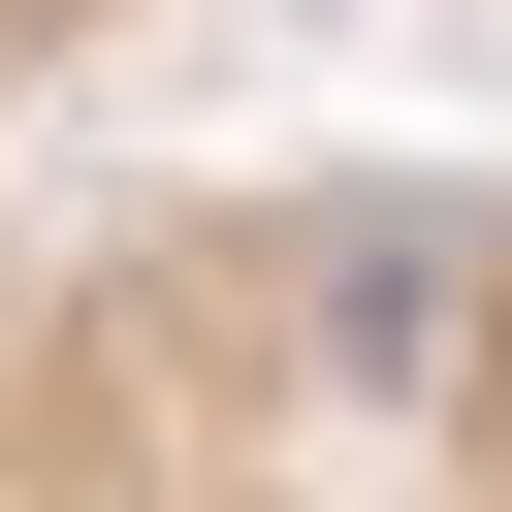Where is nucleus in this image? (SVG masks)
I'll use <instances>...</instances> for the list:
<instances>
[{"instance_id":"obj_1","label":"nucleus","mask_w":512,"mask_h":512,"mask_svg":"<svg viewBox=\"0 0 512 512\" xmlns=\"http://www.w3.org/2000/svg\"><path fill=\"white\" fill-rule=\"evenodd\" d=\"M0 512H512V160H128L0 224Z\"/></svg>"}]
</instances>
